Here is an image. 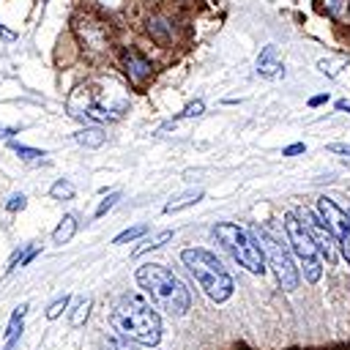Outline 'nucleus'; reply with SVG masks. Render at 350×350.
<instances>
[{"label":"nucleus","instance_id":"obj_3","mask_svg":"<svg viewBox=\"0 0 350 350\" xmlns=\"http://www.w3.org/2000/svg\"><path fill=\"white\" fill-rule=\"evenodd\" d=\"M66 109L71 118L85 120V123H104V120H118L126 109V98L115 82H109V90H96V85H79L71 90Z\"/></svg>","mask_w":350,"mask_h":350},{"label":"nucleus","instance_id":"obj_30","mask_svg":"<svg viewBox=\"0 0 350 350\" xmlns=\"http://www.w3.org/2000/svg\"><path fill=\"white\" fill-rule=\"evenodd\" d=\"M19 129H14V126H0V139H5V137H14Z\"/></svg>","mask_w":350,"mask_h":350},{"label":"nucleus","instance_id":"obj_2","mask_svg":"<svg viewBox=\"0 0 350 350\" xmlns=\"http://www.w3.org/2000/svg\"><path fill=\"white\" fill-rule=\"evenodd\" d=\"M137 284L150 295V301H153L159 309H164V312H170V314H175V317L186 314L189 306H191L189 287H186L170 268H164V265H159V262L139 265V268H137Z\"/></svg>","mask_w":350,"mask_h":350},{"label":"nucleus","instance_id":"obj_32","mask_svg":"<svg viewBox=\"0 0 350 350\" xmlns=\"http://www.w3.org/2000/svg\"><path fill=\"white\" fill-rule=\"evenodd\" d=\"M342 5V0H331V8H339Z\"/></svg>","mask_w":350,"mask_h":350},{"label":"nucleus","instance_id":"obj_31","mask_svg":"<svg viewBox=\"0 0 350 350\" xmlns=\"http://www.w3.org/2000/svg\"><path fill=\"white\" fill-rule=\"evenodd\" d=\"M336 109H339V112H350V104H347V101H336Z\"/></svg>","mask_w":350,"mask_h":350},{"label":"nucleus","instance_id":"obj_5","mask_svg":"<svg viewBox=\"0 0 350 350\" xmlns=\"http://www.w3.org/2000/svg\"><path fill=\"white\" fill-rule=\"evenodd\" d=\"M213 235L224 246V252L238 265H243L249 273H254V276L265 273V257H262V252H260V246L249 230H243L232 221H219V224H213Z\"/></svg>","mask_w":350,"mask_h":350},{"label":"nucleus","instance_id":"obj_4","mask_svg":"<svg viewBox=\"0 0 350 350\" xmlns=\"http://www.w3.org/2000/svg\"><path fill=\"white\" fill-rule=\"evenodd\" d=\"M180 260H183V265L189 268V273L194 276V282L202 287V293L211 301L224 304V301L232 298L235 282H232V276L227 273V268L219 262V257L213 252L194 246V249H183L180 252Z\"/></svg>","mask_w":350,"mask_h":350},{"label":"nucleus","instance_id":"obj_6","mask_svg":"<svg viewBox=\"0 0 350 350\" xmlns=\"http://www.w3.org/2000/svg\"><path fill=\"white\" fill-rule=\"evenodd\" d=\"M252 238L257 241V246H260L265 262L273 268L279 287H282L284 293H293V290L298 287V282H301V273H298V268H295L290 252L284 249V243H282L268 227H260V224L252 227Z\"/></svg>","mask_w":350,"mask_h":350},{"label":"nucleus","instance_id":"obj_9","mask_svg":"<svg viewBox=\"0 0 350 350\" xmlns=\"http://www.w3.org/2000/svg\"><path fill=\"white\" fill-rule=\"evenodd\" d=\"M295 216H298V221L306 227V232L312 235V241H314V246L320 249V257H325V262L331 265L334 260H336V241H334V235L328 232V227L317 219V213H312L309 208H295L293 211Z\"/></svg>","mask_w":350,"mask_h":350},{"label":"nucleus","instance_id":"obj_15","mask_svg":"<svg viewBox=\"0 0 350 350\" xmlns=\"http://www.w3.org/2000/svg\"><path fill=\"white\" fill-rule=\"evenodd\" d=\"M167 241H172V230H159V232H153L150 238H145L139 246H134V257H142L145 252H153V249H161Z\"/></svg>","mask_w":350,"mask_h":350},{"label":"nucleus","instance_id":"obj_29","mask_svg":"<svg viewBox=\"0 0 350 350\" xmlns=\"http://www.w3.org/2000/svg\"><path fill=\"white\" fill-rule=\"evenodd\" d=\"M0 38H3L5 44H11V41H16V33H11L8 27H3V25H0Z\"/></svg>","mask_w":350,"mask_h":350},{"label":"nucleus","instance_id":"obj_25","mask_svg":"<svg viewBox=\"0 0 350 350\" xmlns=\"http://www.w3.org/2000/svg\"><path fill=\"white\" fill-rule=\"evenodd\" d=\"M27 205V200H25V194H14V197H8V202H5V208L11 211V213H16V211H22Z\"/></svg>","mask_w":350,"mask_h":350},{"label":"nucleus","instance_id":"obj_21","mask_svg":"<svg viewBox=\"0 0 350 350\" xmlns=\"http://www.w3.org/2000/svg\"><path fill=\"white\" fill-rule=\"evenodd\" d=\"M104 347H107V350H142V347H137L134 342H129V339H123V336H118V334H115V336H107V339H104Z\"/></svg>","mask_w":350,"mask_h":350},{"label":"nucleus","instance_id":"obj_27","mask_svg":"<svg viewBox=\"0 0 350 350\" xmlns=\"http://www.w3.org/2000/svg\"><path fill=\"white\" fill-rule=\"evenodd\" d=\"M328 150H331V153H345V156H350V145H345V142H331Z\"/></svg>","mask_w":350,"mask_h":350},{"label":"nucleus","instance_id":"obj_11","mask_svg":"<svg viewBox=\"0 0 350 350\" xmlns=\"http://www.w3.org/2000/svg\"><path fill=\"white\" fill-rule=\"evenodd\" d=\"M123 66H126V74H129V79H131L134 85H142V82L153 74L150 60H148L145 55H139L137 49H126V52H123Z\"/></svg>","mask_w":350,"mask_h":350},{"label":"nucleus","instance_id":"obj_7","mask_svg":"<svg viewBox=\"0 0 350 350\" xmlns=\"http://www.w3.org/2000/svg\"><path fill=\"white\" fill-rule=\"evenodd\" d=\"M284 235H287V243H290V252L298 257L301 262V271H304V279L309 284L320 282L323 276V257H320V249L314 246L312 235L306 232V227L298 221V216L293 211L284 213ZM298 271V273H301Z\"/></svg>","mask_w":350,"mask_h":350},{"label":"nucleus","instance_id":"obj_1","mask_svg":"<svg viewBox=\"0 0 350 350\" xmlns=\"http://www.w3.org/2000/svg\"><path fill=\"white\" fill-rule=\"evenodd\" d=\"M109 325L118 336L153 347L161 339V317L139 293H123L109 312Z\"/></svg>","mask_w":350,"mask_h":350},{"label":"nucleus","instance_id":"obj_8","mask_svg":"<svg viewBox=\"0 0 350 350\" xmlns=\"http://www.w3.org/2000/svg\"><path fill=\"white\" fill-rule=\"evenodd\" d=\"M317 219L328 227V232L334 235L342 257L347 260L350 265V211L339 208L331 197H320L317 200Z\"/></svg>","mask_w":350,"mask_h":350},{"label":"nucleus","instance_id":"obj_12","mask_svg":"<svg viewBox=\"0 0 350 350\" xmlns=\"http://www.w3.org/2000/svg\"><path fill=\"white\" fill-rule=\"evenodd\" d=\"M347 66H350V57H347V55H328V57L317 60L320 74H325V77H331V79H336Z\"/></svg>","mask_w":350,"mask_h":350},{"label":"nucleus","instance_id":"obj_26","mask_svg":"<svg viewBox=\"0 0 350 350\" xmlns=\"http://www.w3.org/2000/svg\"><path fill=\"white\" fill-rule=\"evenodd\" d=\"M306 150V145L304 142H293V145H287L284 150H282V156H301Z\"/></svg>","mask_w":350,"mask_h":350},{"label":"nucleus","instance_id":"obj_24","mask_svg":"<svg viewBox=\"0 0 350 350\" xmlns=\"http://www.w3.org/2000/svg\"><path fill=\"white\" fill-rule=\"evenodd\" d=\"M118 200H120V191H112V194H107V200H101V205L96 208V219H101L107 211H112Z\"/></svg>","mask_w":350,"mask_h":350},{"label":"nucleus","instance_id":"obj_16","mask_svg":"<svg viewBox=\"0 0 350 350\" xmlns=\"http://www.w3.org/2000/svg\"><path fill=\"white\" fill-rule=\"evenodd\" d=\"M90 306H93V301H90L88 295H79V298L74 301V306H71V314H68V323H71L74 328H79V325H85V320H88V314H90Z\"/></svg>","mask_w":350,"mask_h":350},{"label":"nucleus","instance_id":"obj_28","mask_svg":"<svg viewBox=\"0 0 350 350\" xmlns=\"http://www.w3.org/2000/svg\"><path fill=\"white\" fill-rule=\"evenodd\" d=\"M325 101H328V93H317V96L309 98V107H320V104H325Z\"/></svg>","mask_w":350,"mask_h":350},{"label":"nucleus","instance_id":"obj_18","mask_svg":"<svg viewBox=\"0 0 350 350\" xmlns=\"http://www.w3.org/2000/svg\"><path fill=\"white\" fill-rule=\"evenodd\" d=\"M11 150L22 159V161H27V164H36V161H44V150H36V148H27V145H19V142H11Z\"/></svg>","mask_w":350,"mask_h":350},{"label":"nucleus","instance_id":"obj_14","mask_svg":"<svg viewBox=\"0 0 350 350\" xmlns=\"http://www.w3.org/2000/svg\"><path fill=\"white\" fill-rule=\"evenodd\" d=\"M77 227H79V221H77V216H74V213H66V216L60 219V224L55 227V232H52V243H57V246H63V243H68V241L74 238V232H77Z\"/></svg>","mask_w":350,"mask_h":350},{"label":"nucleus","instance_id":"obj_20","mask_svg":"<svg viewBox=\"0 0 350 350\" xmlns=\"http://www.w3.org/2000/svg\"><path fill=\"white\" fill-rule=\"evenodd\" d=\"M145 232H148V224H137V227H129V230H123L120 235H115L112 243H129V241H134V238H142Z\"/></svg>","mask_w":350,"mask_h":350},{"label":"nucleus","instance_id":"obj_17","mask_svg":"<svg viewBox=\"0 0 350 350\" xmlns=\"http://www.w3.org/2000/svg\"><path fill=\"white\" fill-rule=\"evenodd\" d=\"M74 139H77L79 145H85V148H101L104 139H107V134H104L101 129H82V131L74 134Z\"/></svg>","mask_w":350,"mask_h":350},{"label":"nucleus","instance_id":"obj_23","mask_svg":"<svg viewBox=\"0 0 350 350\" xmlns=\"http://www.w3.org/2000/svg\"><path fill=\"white\" fill-rule=\"evenodd\" d=\"M205 112V104H202V98H194V101H189L183 109H180V115L178 118H200Z\"/></svg>","mask_w":350,"mask_h":350},{"label":"nucleus","instance_id":"obj_10","mask_svg":"<svg viewBox=\"0 0 350 350\" xmlns=\"http://www.w3.org/2000/svg\"><path fill=\"white\" fill-rule=\"evenodd\" d=\"M257 74L262 79H279V77H284V63L279 60V49L273 44L262 46V52L257 55Z\"/></svg>","mask_w":350,"mask_h":350},{"label":"nucleus","instance_id":"obj_22","mask_svg":"<svg viewBox=\"0 0 350 350\" xmlns=\"http://www.w3.org/2000/svg\"><path fill=\"white\" fill-rule=\"evenodd\" d=\"M68 304H71V298L68 295H63V298H57V301H52L49 306H46V320H57L66 309H68Z\"/></svg>","mask_w":350,"mask_h":350},{"label":"nucleus","instance_id":"obj_19","mask_svg":"<svg viewBox=\"0 0 350 350\" xmlns=\"http://www.w3.org/2000/svg\"><path fill=\"white\" fill-rule=\"evenodd\" d=\"M49 194L55 197V200H71L74 197V183H68V180H55L52 183V189H49Z\"/></svg>","mask_w":350,"mask_h":350},{"label":"nucleus","instance_id":"obj_13","mask_svg":"<svg viewBox=\"0 0 350 350\" xmlns=\"http://www.w3.org/2000/svg\"><path fill=\"white\" fill-rule=\"evenodd\" d=\"M202 197H205V191H202V189H189V191H183V194L172 197V200L164 205V213H178V211H183V208H189V205L200 202Z\"/></svg>","mask_w":350,"mask_h":350}]
</instances>
